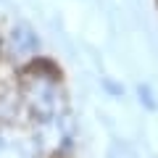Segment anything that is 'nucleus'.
I'll return each instance as SVG.
<instances>
[{
  "mask_svg": "<svg viewBox=\"0 0 158 158\" xmlns=\"http://www.w3.org/2000/svg\"><path fill=\"white\" fill-rule=\"evenodd\" d=\"M137 95H140V103H145V108H156V100H153V92H150V87H137Z\"/></svg>",
  "mask_w": 158,
  "mask_h": 158,
  "instance_id": "obj_3",
  "label": "nucleus"
},
{
  "mask_svg": "<svg viewBox=\"0 0 158 158\" xmlns=\"http://www.w3.org/2000/svg\"><path fill=\"white\" fill-rule=\"evenodd\" d=\"M40 50H42V42L37 32L24 21L8 24V29L0 34V56H6L16 66H27L40 56Z\"/></svg>",
  "mask_w": 158,
  "mask_h": 158,
  "instance_id": "obj_2",
  "label": "nucleus"
},
{
  "mask_svg": "<svg viewBox=\"0 0 158 158\" xmlns=\"http://www.w3.org/2000/svg\"><path fill=\"white\" fill-rule=\"evenodd\" d=\"M21 106L32 113L37 121H61L66 95L61 87V69L53 61L37 56L24 66V85L19 90Z\"/></svg>",
  "mask_w": 158,
  "mask_h": 158,
  "instance_id": "obj_1",
  "label": "nucleus"
}]
</instances>
